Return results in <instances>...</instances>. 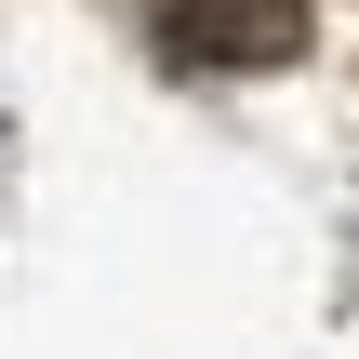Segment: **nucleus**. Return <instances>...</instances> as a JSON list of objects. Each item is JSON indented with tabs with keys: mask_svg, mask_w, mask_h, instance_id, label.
Masks as SVG:
<instances>
[{
	"mask_svg": "<svg viewBox=\"0 0 359 359\" xmlns=\"http://www.w3.org/2000/svg\"><path fill=\"white\" fill-rule=\"evenodd\" d=\"M293 40H306L293 0H173V53H200V67H280Z\"/></svg>",
	"mask_w": 359,
	"mask_h": 359,
	"instance_id": "nucleus-1",
	"label": "nucleus"
}]
</instances>
